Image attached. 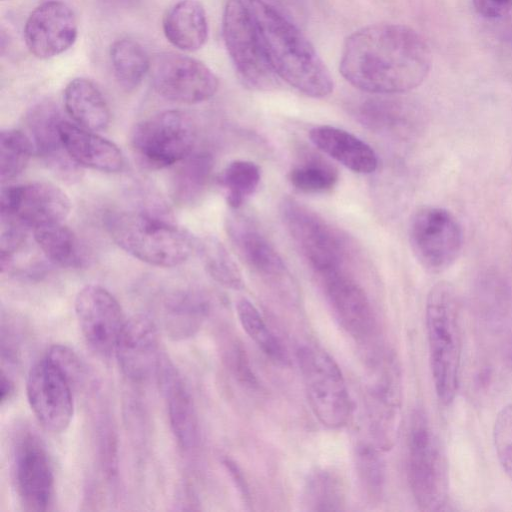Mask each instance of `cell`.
Returning a JSON list of instances; mask_svg holds the SVG:
<instances>
[{
  "instance_id": "6da1fadb",
  "label": "cell",
  "mask_w": 512,
  "mask_h": 512,
  "mask_svg": "<svg viewBox=\"0 0 512 512\" xmlns=\"http://www.w3.org/2000/svg\"><path fill=\"white\" fill-rule=\"evenodd\" d=\"M430 48L414 29L380 23L363 27L344 42L339 70L355 88L378 95L408 92L428 76Z\"/></svg>"
},
{
  "instance_id": "7a4b0ae2",
  "label": "cell",
  "mask_w": 512,
  "mask_h": 512,
  "mask_svg": "<svg viewBox=\"0 0 512 512\" xmlns=\"http://www.w3.org/2000/svg\"><path fill=\"white\" fill-rule=\"evenodd\" d=\"M243 1L275 75L309 97L330 95L333 79L305 35L267 1Z\"/></svg>"
},
{
  "instance_id": "3957f363",
  "label": "cell",
  "mask_w": 512,
  "mask_h": 512,
  "mask_svg": "<svg viewBox=\"0 0 512 512\" xmlns=\"http://www.w3.org/2000/svg\"><path fill=\"white\" fill-rule=\"evenodd\" d=\"M164 212L110 211L104 225L112 240L133 257L157 267H174L188 259L196 241Z\"/></svg>"
},
{
  "instance_id": "277c9868",
  "label": "cell",
  "mask_w": 512,
  "mask_h": 512,
  "mask_svg": "<svg viewBox=\"0 0 512 512\" xmlns=\"http://www.w3.org/2000/svg\"><path fill=\"white\" fill-rule=\"evenodd\" d=\"M425 323L435 393L443 405H449L459 388L462 357L461 307L451 283L441 281L431 287Z\"/></svg>"
},
{
  "instance_id": "5b68a950",
  "label": "cell",
  "mask_w": 512,
  "mask_h": 512,
  "mask_svg": "<svg viewBox=\"0 0 512 512\" xmlns=\"http://www.w3.org/2000/svg\"><path fill=\"white\" fill-rule=\"evenodd\" d=\"M408 481L420 510L439 511L445 507L449 490L446 457L423 410H416L411 419Z\"/></svg>"
},
{
  "instance_id": "8992f818",
  "label": "cell",
  "mask_w": 512,
  "mask_h": 512,
  "mask_svg": "<svg viewBox=\"0 0 512 512\" xmlns=\"http://www.w3.org/2000/svg\"><path fill=\"white\" fill-rule=\"evenodd\" d=\"M302 379L310 408L328 429L344 427L352 412V402L337 362L322 348L302 345L297 350Z\"/></svg>"
},
{
  "instance_id": "52a82bcc",
  "label": "cell",
  "mask_w": 512,
  "mask_h": 512,
  "mask_svg": "<svg viewBox=\"0 0 512 512\" xmlns=\"http://www.w3.org/2000/svg\"><path fill=\"white\" fill-rule=\"evenodd\" d=\"M196 127L188 114L167 110L138 122L131 130L130 145L137 161L147 169L179 163L193 152Z\"/></svg>"
},
{
  "instance_id": "ba28073f",
  "label": "cell",
  "mask_w": 512,
  "mask_h": 512,
  "mask_svg": "<svg viewBox=\"0 0 512 512\" xmlns=\"http://www.w3.org/2000/svg\"><path fill=\"white\" fill-rule=\"evenodd\" d=\"M280 214L293 242L317 276L342 268L343 240L320 215L291 198L282 201Z\"/></svg>"
},
{
  "instance_id": "9c48e42d",
  "label": "cell",
  "mask_w": 512,
  "mask_h": 512,
  "mask_svg": "<svg viewBox=\"0 0 512 512\" xmlns=\"http://www.w3.org/2000/svg\"><path fill=\"white\" fill-rule=\"evenodd\" d=\"M408 238L419 264L432 273L446 270L457 260L464 239L457 218L438 206H423L413 213Z\"/></svg>"
},
{
  "instance_id": "30bf717a",
  "label": "cell",
  "mask_w": 512,
  "mask_h": 512,
  "mask_svg": "<svg viewBox=\"0 0 512 512\" xmlns=\"http://www.w3.org/2000/svg\"><path fill=\"white\" fill-rule=\"evenodd\" d=\"M227 52L241 80L250 88L270 90L277 78L264 54L252 17L243 0H228L222 19Z\"/></svg>"
},
{
  "instance_id": "8fae6325",
  "label": "cell",
  "mask_w": 512,
  "mask_h": 512,
  "mask_svg": "<svg viewBox=\"0 0 512 512\" xmlns=\"http://www.w3.org/2000/svg\"><path fill=\"white\" fill-rule=\"evenodd\" d=\"M149 72L155 91L173 102L195 104L206 101L219 86L216 75L204 63L174 52L155 56Z\"/></svg>"
},
{
  "instance_id": "7c38bea8",
  "label": "cell",
  "mask_w": 512,
  "mask_h": 512,
  "mask_svg": "<svg viewBox=\"0 0 512 512\" xmlns=\"http://www.w3.org/2000/svg\"><path fill=\"white\" fill-rule=\"evenodd\" d=\"M70 210L67 194L52 183L9 185L1 190V220L14 222L26 230L62 223Z\"/></svg>"
},
{
  "instance_id": "4fadbf2b",
  "label": "cell",
  "mask_w": 512,
  "mask_h": 512,
  "mask_svg": "<svg viewBox=\"0 0 512 512\" xmlns=\"http://www.w3.org/2000/svg\"><path fill=\"white\" fill-rule=\"evenodd\" d=\"M73 387L48 358L37 361L26 381L28 403L44 429L60 433L70 425L73 413Z\"/></svg>"
},
{
  "instance_id": "5bb4252c",
  "label": "cell",
  "mask_w": 512,
  "mask_h": 512,
  "mask_svg": "<svg viewBox=\"0 0 512 512\" xmlns=\"http://www.w3.org/2000/svg\"><path fill=\"white\" fill-rule=\"evenodd\" d=\"M74 308L86 343L98 355L110 356L126 321L117 299L104 287L90 284L78 292Z\"/></svg>"
},
{
  "instance_id": "9a60e30c",
  "label": "cell",
  "mask_w": 512,
  "mask_h": 512,
  "mask_svg": "<svg viewBox=\"0 0 512 512\" xmlns=\"http://www.w3.org/2000/svg\"><path fill=\"white\" fill-rule=\"evenodd\" d=\"M14 479L18 496L29 511H46L54 495V475L47 451L34 434L17 441L14 454Z\"/></svg>"
},
{
  "instance_id": "2e32d148",
  "label": "cell",
  "mask_w": 512,
  "mask_h": 512,
  "mask_svg": "<svg viewBox=\"0 0 512 512\" xmlns=\"http://www.w3.org/2000/svg\"><path fill=\"white\" fill-rule=\"evenodd\" d=\"M25 44L35 57L49 59L67 51L76 41L78 23L74 11L57 0L43 2L28 16Z\"/></svg>"
},
{
  "instance_id": "e0dca14e",
  "label": "cell",
  "mask_w": 512,
  "mask_h": 512,
  "mask_svg": "<svg viewBox=\"0 0 512 512\" xmlns=\"http://www.w3.org/2000/svg\"><path fill=\"white\" fill-rule=\"evenodd\" d=\"M317 277L341 327L357 340L369 339L374 333L375 317L363 288L342 268Z\"/></svg>"
},
{
  "instance_id": "ac0fdd59",
  "label": "cell",
  "mask_w": 512,
  "mask_h": 512,
  "mask_svg": "<svg viewBox=\"0 0 512 512\" xmlns=\"http://www.w3.org/2000/svg\"><path fill=\"white\" fill-rule=\"evenodd\" d=\"M367 411L373 443L380 450H390L397 442L402 414L400 374L394 361L384 363L368 389Z\"/></svg>"
},
{
  "instance_id": "d6986e66",
  "label": "cell",
  "mask_w": 512,
  "mask_h": 512,
  "mask_svg": "<svg viewBox=\"0 0 512 512\" xmlns=\"http://www.w3.org/2000/svg\"><path fill=\"white\" fill-rule=\"evenodd\" d=\"M114 353L122 373L129 380L142 382L156 374L162 357L154 321L145 315L126 320Z\"/></svg>"
},
{
  "instance_id": "ffe728a7",
  "label": "cell",
  "mask_w": 512,
  "mask_h": 512,
  "mask_svg": "<svg viewBox=\"0 0 512 512\" xmlns=\"http://www.w3.org/2000/svg\"><path fill=\"white\" fill-rule=\"evenodd\" d=\"M156 375L165 398L171 430L178 445L186 450L196 447L198 419L192 395L174 365L162 358Z\"/></svg>"
},
{
  "instance_id": "44dd1931",
  "label": "cell",
  "mask_w": 512,
  "mask_h": 512,
  "mask_svg": "<svg viewBox=\"0 0 512 512\" xmlns=\"http://www.w3.org/2000/svg\"><path fill=\"white\" fill-rule=\"evenodd\" d=\"M60 134L66 153L76 165L106 173L122 170L124 157L121 150L95 131L63 119Z\"/></svg>"
},
{
  "instance_id": "7402d4cb",
  "label": "cell",
  "mask_w": 512,
  "mask_h": 512,
  "mask_svg": "<svg viewBox=\"0 0 512 512\" xmlns=\"http://www.w3.org/2000/svg\"><path fill=\"white\" fill-rule=\"evenodd\" d=\"M227 234L245 263L257 273L276 277L285 273L282 258L259 228L247 217L231 215Z\"/></svg>"
},
{
  "instance_id": "603a6c76",
  "label": "cell",
  "mask_w": 512,
  "mask_h": 512,
  "mask_svg": "<svg viewBox=\"0 0 512 512\" xmlns=\"http://www.w3.org/2000/svg\"><path fill=\"white\" fill-rule=\"evenodd\" d=\"M63 119L55 104L41 102L27 114L24 132L32 144L34 154L45 159L64 175L71 174L70 170H73L74 165L71 166L72 163L67 162L71 159L67 154L63 155V152H66L60 134Z\"/></svg>"
},
{
  "instance_id": "cb8c5ba5",
  "label": "cell",
  "mask_w": 512,
  "mask_h": 512,
  "mask_svg": "<svg viewBox=\"0 0 512 512\" xmlns=\"http://www.w3.org/2000/svg\"><path fill=\"white\" fill-rule=\"evenodd\" d=\"M309 138L319 150L355 173L370 174L377 169L374 150L350 132L322 125L311 129Z\"/></svg>"
},
{
  "instance_id": "d4e9b609",
  "label": "cell",
  "mask_w": 512,
  "mask_h": 512,
  "mask_svg": "<svg viewBox=\"0 0 512 512\" xmlns=\"http://www.w3.org/2000/svg\"><path fill=\"white\" fill-rule=\"evenodd\" d=\"M162 28L166 39L174 47L187 52L196 51L208 37L204 7L197 0H180L164 15Z\"/></svg>"
},
{
  "instance_id": "484cf974",
  "label": "cell",
  "mask_w": 512,
  "mask_h": 512,
  "mask_svg": "<svg viewBox=\"0 0 512 512\" xmlns=\"http://www.w3.org/2000/svg\"><path fill=\"white\" fill-rule=\"evenodd\" d=\"M63 100L66 112L77 125L95 132L108 127L111 117L108 103L91 80H71L65 87Z\"/></svg>"
},
{
  "instance_id": "4316f807",
  "label": "cell",
  "mask_w": 512,
  "mask_h": 512,
  "mask_svg": "<svg viewBox=\"0 0 512 512\" xmlns=\"http://www.w3.org/2000/svg\"><path fill=\"white\" fill-rule=\"evenodd\" d=\"M209 314V303L202 295L180 292L168 298L164 305V329L173 340L193 336Z\"/></svg>"
},
{
  "instance_id": "83f0119b",
  "label": "cell",
  "mask_w": 512,
  "mask_h": 512,
  "mask_svg": "<svg viewBox=\"0 0 512 512\" xmlns=\"http://www.w3.org/2000/svg\"><path fill=\"white\" fill-rule=\"evenodd\" d=\"M179 163L171 180V196L179 205H192L207 188L214 165L213 157L206 151L192 152Z\"/></svg>"
},
{
  "instance_id": "f1b7e54d",
  "label": "cell",
  "mask_w": 512,
  "mask_h": 512,
  "mask_svg": "<svg viewBox=\"0 0 512 512\" xmlns=\"http://www.w3.org/2000/svg\"><path fill=\"white\" fill-rule=\"evenodd\" d=\"M34 239L46 258L66 268H79L85 261L80 242L74 232L62 223L33 230Z\"/></svg>"
},
{
  "instance_id": "f546056e",
  "label": "cell",
  "mask_w": 512,
  "mask_h": 512,
  "mask_svg": "<svg viewBox=\"0 0 512 512\" xmlns=\"http://www.w3.org/2000/svg\"><path fill=\"white\" fill-rule=\"evenodd\" d=\"M109 56L118 84L127 91L138 87L150 71L149 56L145 49L132 39L123 38L113 42Z\"/></svg>"
},
{
  "instance_id": "4dcf8cb0",
  "label": "cell",
  "mask_w": 512,
  "mask_h": 512,
  "mask_svg": "<svg viewBox=\"0 0 512 512\" xmlns=\"http://www.w3.org/2000/svg\"><path fill=\"white\" fill-rule=\"evenodd\" d=\"M209 276L221 286L241 290L244 287L241 272L225 246L214 236L196 240L195 246Z\"/></svg>"
},
{
  "instance_id": "1f68e13d",
  "label": "cell",
  "mask_w": 512,
  "mask_h": 512,
  "mask_svg": "<svg viewBox=\"0 0 512 512\" xmlns=\"http://www.w3.org/2000/svg\"><path fill=\"white\" fill-rule=\"evenodd\" d=\"M305 505L311 511L344 510L346 496L342 480L328 470L314 472L305 487Z\"/></svg>"
},
{
  "instance_id": "d6a6232c",
  "label": "cell",
  "mask_w": 512,
  "mask_h": 512,
  "mask_svg": "<svg viewBox=\"0 0 512 512\" xmlns=\"http://www.w3.org/2000/svg\"><path fill=\"white\" fill-rule=\"evenodd\" d=\"M236 313L245 333L263 353L276 362L287 361L286 351L251 301L246 298L239 299L236 303Z\"/></svg>"
},
{
  "instance_id": "836d02e7",
  "label": "cell",
  "mask_w": 512,
  "mask_h": 512,
  "mask_svg": "<svg viewBox=\"0 0 512 512\" xmlns=\"http://www.w3.org/2000/svg\"><path fill=\"white\" fill-rule=\"evenodd\" d=\"M260 178V169L254 162L236 160L227 165L219 180L228 205L232 209L240 208L256 191Z\"/></svg>"
},
{
  "instance_id": "e575fe53",
  "label": "cell",
  "mask_w": 512,
  "mask_h": 512,
  "mask_svg": "<svg viewBox=\"0 0 512 512\" xmlns=\"http://www.w3.org/2000/svg\"><path fill=\"white\" fill-rule=\"evenodd\" d=\"M34 154L32 144L22 130L6 129L0 135V178L7 182L20 175Z\"/></svg>"
},
{
  "instance_id": "d590c367",
  "label": "cell",
  "mask_w": 512,
  "mask_h": 512,
  "mask_svg": "<svg viewBox=\"0 0 512 512\" xmlns=\"http://www.w3.org/2000/svg\"><path fill=\"white\" fill-rule=\"evenodd\" d=\"M379 448L373 444L362 443L356 448V469L361 487L367 498L379 501L385 484L384 461Z\"/></svg>"
},
{
  "instance_id": "8d00e7d4",
  "label": "cell",
  "mask_w": 512,
  "mask_h": 512,
  "mask_svg": "<svg viewBox=\"0 0 512 512\" xmlns=\"http://www.w3.org/2000/svg\"><path fill=\"white\" fill-rule=\"evenodd\" d=\"M337 180L334 167L318 159L305 161L289 172L290 183L299 191L309 194L327 192Z\"/></svg>"
},
{
  "instance_id": "74e56055",
  "label": "cell",
  "mask_w": 512,
  "mask_h": 512,
  "mask_svg": "<svg viewBox=\"0 0 512 512\" xmlns=\"http://www.w3.org/2000/svg\"><path fill=\"white\" fill-rule=\"evenodd\" d=\"M360 116L367 124L377 128H403L413 116L410 107L391 99H370L360 108Z\"/></svg>"
},
{
  "instance_id": "f35d334b",
  "label": "cell",
  "mask_w": 512,
  "mask_h": 512,
  "mask_svg": "<svg viewBox=\"0 0 512 512\" xmlns=\"http://www.w3.org/2000/svg\"><path fill=\"white\" fill-rule=\"evenodd\" d=\"M492 434L498 461L512 481V403L498 412Z\"/></svg>"
},
{
  "instance_id": "ab89813d",
  "label": "cell",
  "mask_w": 512,
  "mask_h": 512,
  "mask_svg": "<svg viewBox=\"0 0 512 512\" xmlns=\"http://www.w3.org/2000/svg\"><path fill=\"white\" fill-rule=\"evenodd\" d=\"M46 357L59 368L73 388L85 382L86 367L78 354L70 347L55 344L49 348Z\"/></svg>"
},
{
  "instance_id": "60d3db41",
  "label": "cell",
  "mask_w": 512,
  "mask_h": 512,
  "mask_svg": "<svg viewBox=\"0 0 512 512\" xmlns=\"http://www.w3.org/2000/svg\"><path fill=\"white\" fill-rule=\"evenodd\" d=\"M225 360L229 369L240 383L250 388L258 386V381L253 373L246 351L240 344L233 343L228 348Z\"/></svg>"
},
{
  "instance_id": "b9f144b4",
  "label": "cell",
  "mask_w": 512,
  "mask_h": 512,
  "mask_svg": "<svg viewBox=\"0 0 512 512\" xmlns=\"http://www.w3.org/2000/svg\"><path fill=\"white\" fill-rule=\"evenodd\" d=\"M473 6L480 16L496 19L512 11V0H473Z\"/></svg>"
},
{
  "instance_id": "7bdbcfd3",
  "label": "cell",
  "mask_w": 512,
  "mask_h": 512,
  "mask_svg": "<svg viewBox=\"0 0 512 512\" xmlns=\"http://www.w3.org/2000/svg\"><path fill=\"white\" fill-rule=\"evenodd\" d=\"M223 464L228 473L230 474L232 481L234 482L244 501L248 503L250 500V493L241 470L239 469L237 464L229 458H225L223 460Z\"/></svg>"
},
{
  "instance_id": "ee69618b",
  "label": "cell",
  "mask_w": 512,
  "mask_h": 512,
  "mask_svg": "<svg viewBox=\"0 0 512 512\" xmlns=\"http://www.w3.org/2000/svg\"><path fill=\"white\" fill-rule=\"evenodd\" d=\"M0 383H1L0 402H1V405H3L14 394L15 386H14V382L5 373V371L3 369L1 370V380H0Z\"/></svg>"
},
{
  "instance_id": "f6af8a7d",
  "label": "cell",
  "mask_w": 512,
  "mask_h": 512,
  "mask_svg": "<svg viewBox=\"0 0 512 512\" xmlns=\"http://www.w3.org/2000/svg\"><path fill=\"white\" fill-rule=\"evenodd\" d=\"M116 1H125L126 2V1H130V0H116Z\"/></svg>"
}]
</instances>
